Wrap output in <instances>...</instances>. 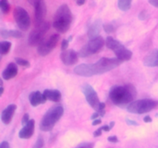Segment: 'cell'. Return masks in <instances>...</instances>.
Listing matches in <instances>:
<instances>
[{"label": "cell", "instance_id": "52a82bcc", "mask_svg": "<svg viewBox=\"0 0 158 148\" xmlns=\"http://www.w3.org/2000/svg\"><path fill=\"white\" fill-rule=\"evenodd\" d=\"M105 40L102 36H98L93 39H89L87 43L84 45L78 52L80 57L85 58L98 52L105 45Z\"/></svg>", "mask_w": 158, "mask_h": 148}, {"label": "cell", "instance_id": "7c38bea8", "mask_svg": "<svg viewBox=\"0 0 158 148\" xmlns=\"http://www.w3.org/2000/svg\"><path fill=\"white\" fill-rule=\"evenodd\" d=\"M29 3L34 6L35 26H39L44 23V18L47 12L46 2L43 0H36V1H29Z\"/></svg>", "mask_w": 158, "mask_h": 148}, {"label": "cell", "instance_id": "83f0119b", "mask_svg": "<svg viewBox=\"0 0 158 148\" xmlns=\"http://www.w3.org/2000/svg\"><path fill=\"white\" fill-rule=\"evenodd\" d=\"M94 144L92 143H89V142H83V143H80L77 145L75 148H94Z\"/></svg>", "mask_w": 158, "mask_h": 148}, {"label": "cell", "instance_id": "d4e9b609", "mask_svg": "<svg viewBox=\"0 0 158 148\" xmlns=\"http://www.w3.org/2000/svg\"><path fill=\"white\" fill-rule=\"evenodd\" d=\"M15 61L17 64L19 65V66H23V67L29 68V66H30V63H29V62L28 61V60H25V59L20 58V57H15Z\"/></svg>", "mask_w": 158, "mask_h": 148}, {"label": "cell", "instance_id": "836d02e7", "mask_svg": "<svg viewBox=\"0 0 158 148\" xmlns=\"http://www.w3.org/2000/svg\"><path fill=\"white\" fill-rule=\"evenodd\" d=\"M0 148H10L9 142L7 141H2L0 144Z\"/></svg>", "mask_w": 158, "mask_h": 148}, {"label": "cell", "instance_id": "9a60e30c", "mask_svg": "<svg viewBox=\"0 0 158 148\" xmlns=\"http://www.w3.org/2000/svg\"><path fill=\"white\" fill-rule=\"evenodd\" d=\"M16 109L17 106L15 104H9L7 107L3 109L1 114V119L4 124H10Z\"/></svg>", "mask_w": 158, "mask_h": 148}, {"label": "cell", "instance_id": "2e32d148", "mask_svg": "<svg viewBox=\"0 0 158 148\" xmlns=\"http://www.w3.org/2000/svg\"><path fill=\"white\" fill-rule=\"evenodd\" d=\"M143 63L145 66L148 67L158 66V49H154L146 55L143 58Z\"/></svg>", "mask_w": 158, "mask_h": 148}, {"label": "cell", "instance_id": "9c48e42d", "mask_svg": "<svg viewBox=\"0 0 158 148\" xmlns=\"http://www.w3.org/2000/svg\"><path fill=\"white\" fill-rule=\"evenodd\" d=\"M13 16L16 25L22 31H27L30 27L31 20L29 13L24 8L16 6L14 9Z\"/></svg>", "mask_w": 158, "mask_h": 148}, {"label": "cell", "instance_id": "8fae6325", "mask_svg": "<svg viewBox=\"0 0 158 148\" xmlns=\"http://www.w3.org/2000/svg\"><path fill=\"white\" fill-rule=\"evenodd\" d=\"M82 91H83L86 100L89 103V106L93 109H95L96 112H97L99 110V106L101 102L100 101V99H99L97 92H96L95 89L93 88L92 86L86 83L82 86Z\"/></svg>", "mask_w": 158, "mask_h": 148}, {"label": "cell", "instance_id": "ffe728a7", "mask_svg": "<svg viewBox=\"0 0 158 148\" xmlns=\"http://www.w3.org/2000/svg\"><path fill=\"white\" fill-rule=\"evenodd\" d=\"M43 94L46 96L47 100H50L52 102H60L62 99V94L60 90L58 89H45Z\"/></svg>", "mask_w": 158, "mask_h": 148}, {"label": "cell", "instance_id": "60d3db41", "mask_svg": "<svg viewBox=\"0 0 158 148\" xmlns=\"http://www.w3.org/2000/svg\"><path fill=\"white\" fill-rule=\"evenodd\" d=\"M77 4L79 6H83V4H85V1L84 0H78V1H77Z\"/></svg>", "mask_w": 158, "mask_h": 148}, {"label": "cell", "instance_id": "3957f363", "mask_svg": "<svg viewBox=\"0 0 158 148\" xmlns=\"http://www.w3.org/2000/svg\"><path fill=\"white\" fill-rule=\"evenodd\" d=\"M73 20L72 11L68 5L63 4L57 9L53 17L54 29L60 33H65L67 32L72 25Z\"/></svg>", "mask_w": 158, "mask_h": 148}, {"label": "cell", "instance_id": "5bb4252c", "mask_svg": "<svg viewBox=\"0 0 158 148\" xmlns=\"http://www.w3.org/2000/svg\"><path fill=\"white\" fill-rule=\"evenodd\" d=\"M35 131V120L31 119L29 123L23 126V127L19 132V137L21 139L27 140L32 137Z\"/></svg>", "mask_w": 158, "mask_h": 148}, {"label": "cell", "instance_id": "f546056e", "mask_svg": "<svg viewBox=\"0 0 158 148\" xmlns=\"http://www.w3.org/2000/svg\"><path fill=\"white\" fill-rule=\"evenodd\" d=\"M29 120H29V113H25L24 115H23V118H22V124H23V126H25V125H26L29 123Z\"/></svg>", "mask_w": 158, "mask_h": 148}, {"label": "cell", "instance_id": "603a6c76", "mask_svg": "<svg viewBox=\"0 0 158 148\" xmlns=\"http://www.w3.org/2000/svg\"><path fill=\"white\" fill-rule=\"evenodd\" d=\"M131 3H132L131 0H120L117 2V6H118V8L120 10L126 12V11L129 10L131 9Z\"/></svg>", "mask_w": 158, "mask_h": 148}, {"label": "cell", "instance_id": "d590c367", "mask_svg": "<svg viewBox=\"0 0 158 148\" xmlns=\"http://www.w3.org/2000/svg\"><path fill=\"white\" fill-rule=\"evenodd\" d=\"M126 121L127 123V124L129 125H133V126H137V125H138V123H137L136 121H134V120H129V119H127Z\"/></svg>", "mask_w": 158, "mask_h": 148}, {"label": "cell", "instance_id": "e0dca14e", "mask_svg": "<svg viewBox=\"0 0 158 148\" xmlns=\"http://www.w3.org/2000/svg\"><path fill=\"white\" fill-rule=\"evenodd\" d=\"M29 103L32 106H38L39 105L45 103L47 100V98L43 93L40 91H34L32 92L29 96Z\"/></svg>", "mask_w": 158, "mask_h": 148}, {"label": "cell", "instance_id": "1f68e13d", "mask_svg": "<svg viewBox=\"0 0 158 148\" xmlns=\"http://www.w3.org/2000/svg\"><path fill=\"white\" fill-rule=\"evenodd\" d=\"M102 133H103V130H102L101 128H99V129H97V130L94 131V136L95 137H100V136L102 135Z\"/></svg>", "mask_w": 158, "mask_h": 148}, {"label": "cell", "instance_id": "44dd1931", "mask_svg": "<svg viewBox=\"0 0 158 148\" xmlns=\"http://www.w3.org/2000/svg\"><path fill=\"white\" fill-rule=\"evenodd\" d=\"M0 35L2 38L7 39V38H15V39H19L23 36V34L21 31L19 30H12V29H2L0 31Z\"/></svg>", "mask_w": 158, "mask_h": 148}, {"label": "cell", "instance_id": "4dcf8cb0", "mask_svg": "<svg viewBox=\"0 0 158 148\" xmlns=\"http://www.w3.org/2000/svg\"><path fill=\"white\" fill-rule=\"evenodd\" d=\"M107 140L109 142H110V143H118L119 142V140L118 138H117V137H116V136H110L109 137L107 138Z\"/></svg>", "mask_w": 158, "mask_h": 148}, {"label": "cell", "instance_id": "d6986e66", "mask_svg": "<svg viewBox=\"0 0 158 148\" xmlns=\"http://www.w3.org/2000/svg\"><path fill=\"white\" fill-rule=\"evenodd\" d=\"M18 73V66L14 63H10L3 70L2 76L5 80H9L14 78Z\"/></svg>", "mask_w": 158, "mask_h": 148}, {"label": "cell", "instance_id": "cb8c5ba5", "mask_svg": "<svg viewBox=\"0 0 158 148\" xmlns=\"http://www.w3.org/2000/svg\"><path fill=\"white\" fill-rule=\"evenodd\" d=\"M0 9L3 14H8L10 11V4L7 0H1L0 1Z\"/></svg>", "mask_w": 158, "mask_h": 148}, {"label": "cell", "instance_id": "f1b7e54d", "mask_svg": "<svg viewBox=\"0 0 158 148\" xmlns=\"http://www.w3.org/2000/svg\"><path fill=\"white\" fill-rule=\"evenodd\" d=\"M69 41L68 39H63V41H62L61 43V49L63 51H66V49L68 48V46H69Z\"/></svg>", "mask_w": 158, "mask_h": 148}, {"label": "cell", "instance_id": "7bdbcfd3", "mask_svg": "<svg viewBox=\"0 0 158 148\" xmlns=\"http://www.w3.org/2000/svg\"><path fill=\"white\" fill-rule=\"evenodd\" d=\"M114 125H115V122L114 121H112V122H110V129H112L113 127H114Z\"/></svg>", "mask_w": 158, "mask_h": 148}, {"label": "cell", "instance_id": "5b68a950", "mask_svg": "<svg viewBox=\"0 0 158 148\" xmlns=\"http://www.w3.org/2000/svg\"><path fill=\"white\" fill-rule=\"evenodd\" d=\"M106 47L114 52L116 56L120 61H128L133 56V52L127 48L125 47L120 41L115 39L113 37L108 36L105 42Z\"/></svg>", "mask_w": 158, "mask_h": 148}, {"label": "cell", "instance_id": "b9f144b4", "mask_svg": "<svg viewBox=\"0 0 158 148\" xmlns=\"http://www.w3.org/2000/svg\"><path fill=\"white\" fill-rule=\"evenodd\" d=\"M3 92H4V88H3V86H0V97L2 96Z\"/></svg>", "mask_w": 158, "mask_h": 148}, {"label": "cell", "instance_id": "ab89813d", "mask_svg": "<svg viewBox=\"0 0 158 148\" xmlns=\"http://www.w3.org/2000/svg\"><path fill=\"white\" fill-rule=\"evenodd\" d=\"M143 121H144L145 123H151V122H152V118H151L150 116H146V117L143 118Z\"/></svg>", "mask_w": 158, "mask_h": 148}, {"label": "cell", "instance_id": "74e56055", "mask_svg": "<svg viewBox=\"0 0 158 148\" xmlns=\"http://www.w3.org/2000/svg\"><path fill=\"white\" fill-rule=\"evenodd\" d=\"M102 123V120H100V119H97V120H94L92 123V125L93 126H97V125H99L100 124V123Z\"/></svg>", "mask_w": 158, "mask_h": 148}, {"label": "cell", "instance_id": "4316f807", "mask_svg": "<svg viewBox=\"0 0 158 148\" xmlns=\"http://www.w3.org/2000/svg\"><path fill=\"white\" fill-rule=\"evenodd\" d=\"M103 27L106 33H111V32H114V30H115V27H114V25L111 24V23H106V24H103Z\"/></svg>", "mask_w": 158, "mask_h": 148}, {"label": "cell", "instance_id": "7a4b0ae2", "mask_svg": "<svg viewBox=\"0 0 158 148\" xmlns=\"http://www.w3.org/2000/svg\"><path fill=\"white\" fill-rule=\"evenodd\" d=\"M137 97V90L131 84L117 85L110 88L109 98L114 104L118 106H129Z\"/></svg>", "mask_w": 158, "mask_h": 148}, {"label": "cell", "instance_id": "d6a6232c", "mask_svg": "<svg viewBox=\"0 0 158 148\" xmlns=\"http://www.w3.org/2000/svg\"><path fill=\"white\" fill-rule=\"evenodd\" d=\"M138 18L140 20H144L146 18V12H145L144 10L141 11L140 12V14L138 15Z\"/></svg>", "mask_w": 158, "mask_h": 148}, {"label": "cell", "instance_id": "f35d334b", "mask_svg": "<svg viewBox=\"0 0 158 148\" xmlns=\"http://www.w3.org/2000/svg\"><path fill=\"white\" fill-rule=\"evenodd\" d=\"M149 3L152 5V6L158 8V0H150Z\"/></svg>", "mask_w": 158, "mask_h": 148}, {"label": "cell", "instance_id": "4fadbf2b", "mask_svg": "<svg viewBox=\"0 0 158 148\" xmlns=\"http://www.w3.org/2000/svg\"><path fill=\"white\" fill-rule=\"evenodd\" d=\"M60 60L66 66H73L78 62L79 55L73 49H66L60 54Z\"/></svg>", "mask_w": 158, "mask_h": 148}, {"label": "cell", "instance_id": "ac0fdd59", "mask_svg": "<svg viewBox=\"0 0 158 148\" xmlns=\"http://www.w3.org/2000/svg\"><path fill=\"white\" fill-rule=\"evenodd\" d=\"M102 26L103 25H102L101 20L97 19L89 26L87 31V35L89 39H93L100 36L99 34H100V30H101Z\"/></svg>", "mask_w": 158, "mask_h": 148}, {"label": "cell", "instance_id": "484cf974", "mask_svg": "<svg viewBox=\"0 0 158 148\" xmlns=\"http://www.w3.org/2000/svg\"><path fill=\"white\" fill-rule=\"evenodd\" d=\"M44 145V139H43L41 136H40V137L37 138L36 141H35V144L33 145L32 148H43Z\"/></svg>", "mask_w": 158, "mask_h": 148}, {"label": "cell", "instance_id": "277c9868", "mask_svg": "<svg viewBox=\"0 0 158 148\" xmlns=\"http://www.w3.org/2000/svg\"><path fill=\"white\" fill-rule=\"evenodd\" d=\"M63 113H64V108L62 105H55L49 108L40 121V130L44 132H49L52 130L57 122L63 117Z\"/></svg>", "mask_w": 158, "mask_h": 148}, {"label": "cell", "instance_id": "6da1fadb", "mask_svg": "<svg viewBox=\"0 0 158 148\" xmlns=\"http://www.w3.org/2000/svg\"><path fill=\"white\" fill-rule=\"evenodd\" d=\"M123 62L118 60L117 57L116 58L103 57L95 63H88V64L83 63L76 66L73 69V72L80 76L90 77L93 76L100 75L110 72L118 67Z\"/></svg>", "mask_w": 158, "mask_h": 148}, {"label": "cell", "instance_id": "8992f818", "mask_svg": "<svg viewBox=\"0 0 158 148\" xmlns=\"http://www.w3.org/2000/svg\"><path fill=\"white\" fill-rule=\"evenodd\" d=\"M158 106V101L152 99H142L133 102L127 106V109L129 113L134 114H143L150 112Z\"/></svg>", "mask_w": 158, "mask_h": 148}, {"label": "cell", "instance_id": "30bf717a", "mask_svg": "<svg viewBox=\"0 0 158 148\" xmlns=\"http://www.w3.org/2000/svg\"><path fill=\"white\" fill-rule=\"evenodd\" d=\"M60 36L59 34H53L49 38L44 39L37 47V52L41 56H46L50 53L54 48L57 46Z\"/></svg>", "mask_w": 158, "mask_h": 148}, {"label": "cell", "instance_id": "e575fe53", "mask_svg": "<svg viewBox=\"0 0 158 148\" xmlns=\"http://www.w3.org/2000/svg\"><path fill=\"white\" fill-rule=\"evenodd\" d=\"M99 117H100V113H97V112H95V113H94L92 115H91L90 119L92 120H97V119H99L98 118Z\"/></svg>", "mask_w": 158, "mask_h": 148}, {"label": "cell", "instance_id": "ba28073f", "mask_svg": "<svg viewBox=\"0 0 158 148\" xmlns=\"http://www.w3.org/2000/svg\"><path fill=\"white\" fill-rule=\"evenodd\" d=\"M50 29V24L48 22H44L35 28L29 33L28 37V43L31 46H39L45 39V35Z\"/></svg>", "mask_w": 158, "mask_h": 148}, {"label": "cell", "instance_id": "8d00e7d4", "mask_svg": "<svg viewBox=\"0 0 158 148\" xmlns=\"http://www.w3.org/2000/svg\"><path fill=\"white\" fill-rule=\"evenodd\" d=\"M102 129V130L103 131H105V132H109L110 130V127L109 125H104V126H101L100 127Z\"/></svg>", "mask_w": 158, "mask_h": 148}, {"label": "cell", "instance_id": "7402d4cb", "mask_svg": "<svg viewBox=\"0 0 158 148\" xmlns=\"http://www.w3.org/2000/svg\"><path fill=\"white\" fill-rule=\"evenodd\" d=\"M12 47V43L9 41H2L0 43V54L2 56L6 55L9 53Z\"/></svg>", "mask_w": 158, "mask_h": 148}]
</instances>
